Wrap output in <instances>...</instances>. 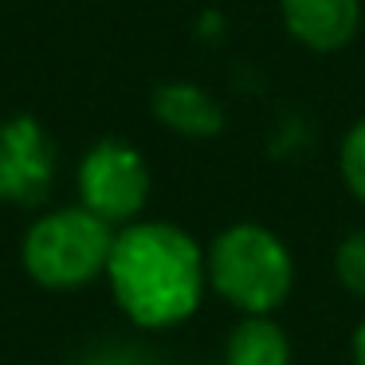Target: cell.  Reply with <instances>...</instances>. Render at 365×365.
<instances>
[{"mask_svg":"<svg viewBox=\"0 0 365 365\" xmlns=\"http://www.w3.org/2000/svg\"><path fill=\"white\" fill-rule=\"evenodd\" d=\"M91 365H145V357L130 354V349H110V354L95 357V361H91Z\"/></svg>","mask_w":365,"mask_h":365,"instance_id":"11","label":"cell"},{"mask_svg":"<svg viewBox=\"0 0 365 365\" xmlns=\"http://www.w3.org/2000/svg\"><path fill=\"white\" fill-rule=\"evenodd\" d=\"M283 24L302 48L338 51L361 24V0H279Z\"/></svg>","mask_w":365,"mask_h":365,"instance_id":"6","label":"cell"},{"mask_svg":"<svg viewBox=\"0 0 365 365\" xmlns=\"http://www.w3.org/2000/svg\"><path fill=\"white\" fill-rule=\"evenodd\" d=\"M83 208L103 216L106 224L134 220L150 197V169L142 153L126 142H98L79 165Z\"/></svg>","mask_w":365,"mask_h":365,"instance_id":"4","label":"cell"},{"mask_svg":"<svg viewBox=\"0 0 365 365\" xmlns=\"http://www.w3.org/2000/svg\"><path fill=\"white\" fill-rule=\"evenodd\" d=\"M56 181V150L51 138L32 118H12L0 130V200L36 205Z\"/></svg>","mask_w":365,"mask_h":365,"instance_id":"5","label":"cell"},{"mask_svg":"<svg viewBox=\"0 0 365 365\" xmlns=\"http://www.w3.org/2000/svg\"><path fill=\"white\" fill-rule=\"evenodd\" d=\"M106 275L118 307L138 326L165 330L200 307L208 271L189 232L173 224H130L114 236Z\"/></svg>","mask_w":365,"mask_h":365,"instance_id":"1","label":"cell"},{"mask_svg":"<svg viewBox=\"0 0 365 365\" xmlns=\"http://www.w3.org/2000/svg\"><path fill=\"white\" fill-rule=\"evenodd\" d=\"M334 271H338V283L346 287L349 294L365 299V228L349 232L338 244V252H334Z\"/></svg>","mask_w":365,"mask_h":365,"instance_id":"9","label":"cell"},{"mask_svg":"<svg viewBox=\"0 0 365 365\" xmlns=\"http://www.w3.org/2000/svg\"><path fill=\"white\" fill-rule=\"evenodd\" d=\"M224 365H291V341L271 314H247L228 334Z\"/></svg>","mask_w":365,"mask_h":365,"instance_id":"8","label":"cell"},{"mask_svg":"<svg viewBox=\"0 0 365 365\" xmlns=\"http://www.w3.org/2000/svg\"><path fill=\"white\" fill-rule=\"evenodd\" d=\"M114 232L91 208H63L32 224L24 240V267L43 287H83L106 271Z\"/></svg>","mask_w":365,"mask_h":365,"instance_id":"3","label":"cell"},{"mask_svg":"<svg viewBox=\"0 0 365 365\" xmlns=\"http://www.w3.org/2000/svg\"><path fill=\"white\" fill-rule=\"evenodd\" d=\"M354 365H365V318L354 330Z\"/></svg>","mask_w":365,"mask_h":365,"instance_id":"12","label":"cell"},{"mask_svg":"<svg viewBox=\"0 0 365 365\" xmlns=\"http://www.w3.org/2000/svg\"><path fill=\"white\" fill-rule=\"evenodd\" d=\"M208 283L244 314H271L294 287V259L287 244L263 224H232L208 247Z\"/></svg>","mask_w":365,"mask_h":365,"instance_id":"2","label":"cell"},{"mask_svg":"<svg viewBox=\"0 0 365 365\" xmlns=\"http://www.w3.org/2000/svg\"><path fill=\"white\" fill-rule=\"evenodd\" d=\"M338 165H341V181H346V189L365 205V118L354 122L349 134L341 138Z\"/></svg>","mask_w":365,"mask_h":365,"instance_id":"10","label":"cell"},{"mask_svg":"<svg viewBox=\"0 0 365 365\" xmlns=\"http://www.w3.org/2000/svg\"><path fill=\"white\" fill-rule=\"evenodd\" d=\"M153 114L173 134H185V138H212L224 130L220 103L197 83H165V87H158Z\"/></svg>","mask_w":365,"mask_h":365,"instance_id":"7","label":"cell"}]
</instances>
